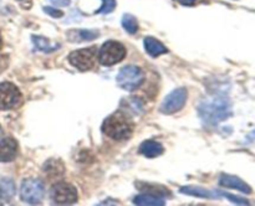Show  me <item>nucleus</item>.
<instances>
[{"mask_svg":"<svg viewBox=\"0 0 255 206\" xmlns=\"http://www.w3.org/2000/svg\"><path fill=\"white\" fill-rule=\"evenodd\" d=\"M116 9V0H102V6L97 10L99 14H110Z\"/></svg>","mask_w":255,"mask_h":206,"instance_id":"nucleus-23","label":"nucleus"},{"mask_svg":"<svg viewBox=\"0 0 255 206\" xmlns=\"http://www.w3.org/2000/svg\"><path fill=\"white\" fill-rule=\"evenodd\" d=\"M52 2L57 6H67L70 4V0H52Z\"/></svg>","mask_w":255,"mask_h":206,"instance_id":"nucleus-25","label":"nucleus"},{"mask_svg":"<svg viewBox=\"0 0 255 206\" xmlns=\"http://www.w3.org/2000/svg\"><path fill=\"white\" fill-rule=\"evenodd\" d=\"M138 188H146L147 190H149V193H152V195H169L168 193V189H164L163 186H159V185H146V184H143V185H141L139 184Z\"/></svg>","mask_w":255,"mask_h":206,"instance_id":"nucleus-21","label":"nucleus"},{"mask_svg":"<svg viewBox=\"0 0 255 206\" xmlns=\"http://www.w3.org/2000/svg\"><path fill=\"white\" fill-rule=\"evenodd\" d=\"M44 11L46 12V14H49L50 16L52 17H62L64 16V12L60 11V10L55 9V7H51V6H44Z\"/></svg>","mask_w":255,"mask_h":206,"instance_id":"nucleus-24","label":"nucleus"},{"mask_svg":"<svg viewBox=\"0 0 255 206\" xmlns=\"http://www.w3.org/2000/svg\"><path fill=\"white\" fill-rule=\"evenodd\" d=\"M219 184L224 188L234 189V190H238L243 194H251L252 188L246 183V181L242 180L241 178L234 175H228V174H222L221 178H219Z\"/></svg>","mask_w":255,"mask_h":206,"instance_id":"nucleus-10","label":"nucleus"},{"mask_svg":"<svg viewBox=\"0 0 255 206\" xmlns=\"http://www.w3.org/2000/svg\"><path fill=\"white\" fill-rule=\"evenodd\" d=\"M121 22H122V26H124V29L126 30L128 34L133 35V34H136L137 30H138V21H137V19L133 16V15L125 14L124 16H122Z\"/></svg>","mask_w":255,"mask_h":206,"instance_id":"nucleus-19","label":"nucleus"},{"mask_svg":"<svg viewBox=\"0 0 255 206\" xmlns=\"http://www.w3.org/2000/svg\"><path fill=\"white\" fill-rule=\"evenodd\" d=\"M22 101L19 88L11 82L0 83V109L16 108Z\"/></svg>","mask_w":255,"mask_h":206,"instance_id":"nucleus-8","label":"nucleus"},{"mask_svg":"<svg viewBox=\"0 0 255 206\" xmlns=\"http://www.w3.org/2000/svg\"><path fill=\"white\" fill-rule=\"evenodd\" d=\"M133 124L131 118L124 112H115L102 123V132L115 140H125L131 137Z\"/></svg>","mask_w":255,"mask_h":206,"instance_id":"nucleus-2","label":"nucleus"},{"mask_svg":"<svg viewBox=\"0 0 255 206\" xmlns=\"http://www.w3.org/2000/svg\"><path fill=\"white\" fill-rule=\"evenodd\" d=\"M139 153L142 155L147 156V158H156L159 156L164 151L163 145L159 141L156 140H144L143 143L139 145Z\"/></svg>","mask_w":255,"mask_h":206,"instance_id":"nucleus-14","label":"nucleus"},{"mask_svg":"<svg viewBox=\"0 0 255 206\" xmlns=\"http://www.w3.org/2000/svg\"><path fill=\"white\" fill-rule=\"evenodd\" d=\"M144 73L139 67L134 65H127L120 69L116 82L125 91H134L143 83Z\"/></svg>","mask_w":255,"mask_h":206,"instance_id":"nucleus-3","label":"nucleus"},{"mask_svg":"<svg viewBox=\"0 0 255 206\" xmlns=\"http://www.w3.org/2000/svg\"><path fill=\"white\" fill-rule=\"evenodd\" d=\"M143 45L147 54L152 57H158L161 56V55L167 54V52H168V49H167L161 41H158V40L154 39V37L152 36L146 37L143 41Z\"/></svg>","mask_w":255,"mask_h":206,"instance_id":"nucleus-13","label":"nucleus"},{"mask_svg":"<svg viewBox=\"0 0 255 206\" xmlns=\"http://www.w3.org/2000/svg\"><path fill=\"white\" fill-rule=\"evenodd\" d=\"M198 113L204 123L208 126H217L231 117V101L224 96L207 97L199 103Z\"/></svg>","mask_w":255,"mask_h":206,"instance_id":"nucleus-1","label":"nucleus"},{"mask_svg":"<svg viewBox=\"0 0 255 206\" xmlns=\"http://www.w3.org/2000/svg\"><path fill=\"white\" fill-rule=\"evenodd\" d=\"M64 165L59 160H49L44 165V171L49 178L59 179L64 175Z\"/></svg>","mask_w":255,"mask_h":206,"instance_id":"nucleus-17","label":"nucleus"},{"mask_svg":"<svg viewBox=\"0 0 255 206\" xmlns=\"http://www.w3.org/2000/svg\"><path fill=\"white\" fill-rule=\"evenodd\" d=\"M126 56V49L119 41H107L101 46L99 51V61L104 66H112L122 61Z\"/></svg>","mask_w":255,"mask_h":206,"instance_id":"nucleus-4","label":"nucleus"},{"mask_svg":"<svg viewBox=\"0 0 255 206\" xmlns=\"http://www.w3.org/2000/svg\"><path fill=\"white\" fill-rule=\"evenodd\" d=\"M45 195V188L42 181L39 179H25L21 183L20 188V198L24 203L35 204L41 203L42 198Z\"/></svg>","mask_w":255,"mask_h":206,"instance_id":"nucleus-5","label":"nucleus"},{"mask_svg":"<svg viewBox=\"0 0 255 206\" xmlns=\"http://www.w3.org/2000/svg\"><path fill=\"white\" fill-rule=\"evenodd\" d=\"M1 136H2V129L1 127H0V138H1Z\"/></svg>","mask_w":255,"mask_h":206,"instance_id":"nucleus-27","label":"nucleus"},{"mask_svg":"<svg viewBox=\"0 0 255 206\" xmlns=\"http://www.w3.org/2000/svg\"><path fill=\"white\" fill-rule=\"evenodd\" d=\"M181 193L186 194V195L196 196V198H202V199L221 198L218 194V191L207 190V189L202 188V186H196V185L183 186V188H181Z\"/></svg>","mask_w":255,"mask_h":206,"instance_id":"nucleus-12","label":"nucleus"},{"mask_svg":"<svg viewBox=\"0 0 255 206\" xmlns=\"http://www.w3.org/2000/svg\"><path fill=\"white\" fill-rule=\"evenodd\" d=\"M178 2H181L182 5H193L197 0H177Z\"/></svg>","mask_w":255,"mask_h":206,"instance_id":"nucleus-26","label":"nucleus"},{"mask_svg":"<svg viewBox=\"0 0 255 206\" xmlns=\"http://www.w3.org/2000/svg\"><path fill=\"white\" fill-rule=\"evenodd\" d=\"M2 45V40H1V35H0V47H1Z\"/></svg>","mask_w":255,"mask_h":206,"instance_id":"nucleus-28","label":"nucleus"},{"mask_svg":"<svg viewBox=\"0 0 255 206\" xmlns=\"http://www.w3.org/2000/svg\"><path fill=\"white\" fill-rule=\"evenodd\" d=\"M134 205L139 206H163L164 200L161 198H157L156 195H152V194H142V195L136 196L133 199Z\"/></svg>","mask_w":255,"mask_h":206,"instance_id":"nucleus-16","label":"nucleus"},{"mask_svg":"<svg viewBox=\"0 0 255 206\" xmlns=\"http://www.w3.org/2000/svg\"><path fill=\"white\" fill-rule=\"evenodd\" d=\"M187 89L181 87V88H176L163 99L161 104V112L164 114H173L181 111L184 107L187 101Z\"/></svg>","mask_w":255,"mask_h":206,"instance_id":"nucleus-9","label":"nucleus"},{"mask_svg":"<svg viewBox=\"0 0 255 206\" xmlns=\"http://www.w3.org/2000/svg\"><path fill=\"white\" fill-rule=\"evenodd\" d=\"M50 195H51L52 201L59 205H71L76 203L79 199L76 188L71 184L62 183V181L52 186Z\"/></svg>","mask_w":255,"mask_h":206,"instance_id":"nucleus-7","label":"nucleus"},{"mask_svg":"<svg viewBox=\"0 0 255 206\" xmlns=\"http://www.w3.org/2000/svg\"><path fill=\"white\" fill-rule=\"evenodd\" d=\"M17 155V143L11 138L0 140V163H9Z\"/></svg>","mask_w":255,"mask_h":206,"instance_id":"nucleus-11","label":"nucleus"},{"mask_svg":"<svg viewBox=\"0 0 255 206\" xmlns=\"http://www.w3.org/2000/svg\"><path fill=\"white\" fill-rule=\"evenodd\" d=\"M69 34H72L76 36V39L79 37L82 41H91V40H95L96 37L100 36L99 31L96 30H77V31H70ZM76 39H74L72 41H76Z\"/></svg>","mask_w":255,"mask_h":206,"instance_id":"nucleus-20","label":"nucleus"},{"mask_svg":"<svg viewBox=\"0 0 255 206\" xmlns=\"http://www.w3.org/2000/svg\"><path fill=\"white\" fill-rule=\"evenodd\" d=\"M97 49L95 46L76 50L69 55L70 64L80 71H89L96 64Z\"/></svg>","mask_w":255,"mask_h":206,"instance_id":"nucleus-6","label":"nucleus"},{"mask_svg":"<svg viewBox=\"0 0 255 206\" xmlns=\"http://www.w3.org/2000/svg\"><path fill=\"white\" fill-rule=\"evenodd\" d=\"M32 40V44L35 45L37 50L42 52H46V54H50V52L55 51L60 47L59 44H51L46 37H42V36H36V35H32L31 36Z\"/></svg>","mask_w":255,"mask_h":206,"instance_id":"nucleus-18","label":"nucleus"},{"mask_svg":"<svg viewBox=\"0 0 255 206\" xmlns=\"http://www.w3.org/2000/svg\"><path fill=\"white\" fill-rule=\"evenodd\" d=\"M15 195V184L11 179L0 180V204H6Z\"/></svg>","mask_w":255,"mask_h":206,"instance_id":"nucleus-15","label":"nucleus"},{"mask_svg":"<svg viewBox=\"0 0 255 206\" xmlns=\"http://www.w3.org/2000/svg\"><path fill=\"white\" fill-rule=\"evenodd\" d=\"M219 196L221 198H227L229 201H232L233 204H238V205H248L249 201L246 200L243 198H239V196L233 195V194H229V193H224V191H218Z\"/></svg>","mask_w":255,"mask_h":206,"instance_id":"nucleus-22","label":"nucleus"}]
</instances>
